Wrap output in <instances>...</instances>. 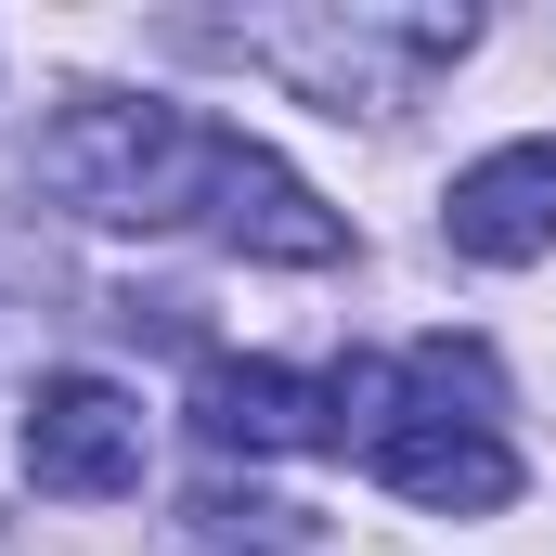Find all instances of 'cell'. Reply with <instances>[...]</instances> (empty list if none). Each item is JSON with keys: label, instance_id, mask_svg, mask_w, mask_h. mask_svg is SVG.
Masks as SVG:
<instances>
[{"label": "cell", "instance_id": "1", "mask_svg": "<svg viewBox=\"0 0 556 556\" xmlns=\"http://www.w3.org/2000/svg\"><path fill=\"white\" fill-rule=\"evenodd\" d=\"M207 142L220 130L181 104H65L39 130V181L91 220H181L207 207Z\"/></svg>", "mask_w": 556, "mask_h": 556}, {"label": "cell", "instance_id": "2", "mask_svg": "<svg viewBox=\"0 0 556 556\" xmlns=\"http://www.w3.org/2000/svg\"><path fill=\"white\" fill-rule=\"evenodd\" d=\"M26 479L65 492V505L142 492V402L117 376H39V402H26Z\"/></svg>", "mask_w": 556, "mask_h": 556}, {"label": "cell", "instance_id": "3", "mask_svg": "<svg viewBox=\"0 0 556 556\" xmlns=\"http://www.w3.org/2000/svg\"><path fill=\"white\" fill-rule=\"evenodd\" d=\"M363 466L427 505V518H492V505H518V453H505V427L492 415H453V402H415V415H389L363 440Z\"/></svg>", "mask_w": 556, "mask_h": 556}, {"label": "cell", "instance_id": "4", "mask_svg": "<svg viewBox=\"0 0 556 556\" xmlns=\"http://www.w3.org/2000/svg\"><path fill=\"white\" fill-rule=\"evenodd\" d=\"M207 220H220V247H247V260H285V273H324L337 247H350V220L285 168L273 142L220 130L207 142Z\"/></svg>", "mask_w": 556, "mask_h": 556}, {"label": "cell", "instance_id": "5", "mask_svg": "<svg viewBox=\"0 0 556 556\" xmlns=\"http://www.w3.org/2000/svg\"><path fill=\"white\" fill-rule=\"evenodd\" d=\"M440 233L466 247V260H544L556 247V142H505V155H479V168H453V194H440Z\"/></svg>", "mask_w": 556, "mask_h": 556}, {"label": "cell", "instance_id": "6", "mask_svg": "<svg viewBox=\"0 0 556 556\" xmlns=\"http://www.w3.org/2000/svg\"><path fill=\"white\" fill-rule=\"evenodd\" d=\"M194 440L207 453H324L337 440V389H311L285 363H207L194 376Z\"/></svg>", "mask_w": 556, "mask_h": 556}, {"label": "cell", "instance_id": "7", "mask_svg": "<svg viewBox=\"0 0 556 556\" xmlns=\"http://www.w3.org/2000/svg\"><path fill=\"white\" fill-rule=\"evenodd\" d=\"M181 544L194 556H324V518L285 505V492H194L181 505Z\"/></svg>", "mask_w": 556, "mask_h": 556}]
</instances>
